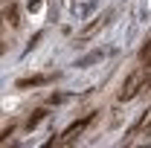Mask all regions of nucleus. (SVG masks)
<instances>
[{
    "mask_svg": "<svg viewBox=\"0 0 151 148\" xmlns=\"http://www.w3.org/2000/svg\"><path fill=\"white\" fill-rule=\"evenodd\" d=\"M148 75H151V73L145 70V67H142V70H137V73L125 81V87H122V99H134V96H137V90L148 81Z\"/></svg>",
    "mask_w": 151,
    "mask_h": 148,
    "instance_id": "1",
    "label": "nucleus"
},
{
    "mask_svg": "<svg viewBox=\"0 0 151 148\" xmlns=\"http://www.w3.org/2000/svg\"><path fill=\"white\" fill-rule=\"evenodd\" d=\"M90 119H93V113H87V116H81L78 122H73L70 128H67L64 134H61V139H55L52 145H67V142H73V139H76V134H81V131H84V125H87Z\"/></svg>",
    "mask_w": 151,
    "mask_h": 148,
    "instance_id": "2",
    "label": "nucleus"
},
{
    "mask_svg": "<svg viewBox=\"0 0 151 148\" xmlns=\"http://www.w3.org/2000/svg\"><path fill=\"white\" fill-rule=\"evenodd\" d=\"M50 75H32V78H20L18 87H38V84H47Z\"/></svg>",
    "mask_w": 151,
    "mask_h": 148,
    "instance_id": "3",
    "label": "nucleus"
},
{
    "mask_svg": "<svg viewBox=\"0 0 151 148\" xmlns=\"http://www.w3.org/2000/svg\"><path fill=\"white\" fill-rule=\"evenodd\" d=\"M142 55H145V70L151 73V44L145 47V52H142Z\"/></svg>",
    "mask_w": 151,
    "mask_h": 148,
    "instance_id": "4",
    "label": "nucleus"
}]
</instances>
